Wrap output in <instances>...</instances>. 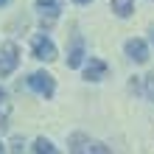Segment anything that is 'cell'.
<instances>
[{
    "label": "cell",
    "mask_w": 154,
    "mask_h": 154,
    "mask_svg": "<svg viewBox=\"0 0 154 154\" xmlns=\"http://www.w3.org/2000/svg\"><path fill=\"white\" fill-rule=\"evenodd\" d=\"M31 151L34 154H62L56 146H53V140H48V137H37L34 146H31Z\"/></svg>",
    "instance_id": "10"
},
{
    "label": "cell",
    "mask_w": 154,
    "mask_h": 154,
    "mask_svg": "<svg viewBox=\"0 0 154 154\" xmlns=\"http://www.w3.org/2000/svg\"><path fill=\"white\" fill-rule=\"evenodd\" d=\"M8 115H11V104H8V101H0V132L8 126Z\"/></svg>",
    "instance_id": "12"
},
{
    "label": "cell",
    "mask_w": 154,
    "mask_h": 154,
    "mask_svg": "<svg viewBox=\"0 0 154 154\" xmlns=\"http://www.w3.org/2000/svg\"><path fill=\"white\" fill-rule=\"evenodd\" d=\"M17 67H20V45L3 42L0 45V79H8Z\"/></svg>",
    "instance_id": "2"
},
{
    "label": "cell",
    "mask_w": 154,
    "mask_h": 154,
    "mask_svg": "<svg viewBox=\"0 0 154 154\" xmlns=\"http://www.w3.org/2000/svg\"><path fill=\"white\" fill-rule=\"evenodd\" d=\"M0 154H6V143L3 140H0Z\"/></svg>",
    "instance_id": "17"
},
{
    "label": "cell",
    "mask_w": 154,
    "mask_h": 154,
    "mask_svg": "<svg viewBox=\"0 0 154 154\" xmlns=\"http://www.w3.org/2000/svg\"><path fill=\"white\" fill-rule=\"evenodd\" d=\"M34 8H37L42 25H51L53 20H59L62 8H65V0H34Z\"/></svg>",
    "instance_id": "4"
},
{
    "label": "cell",
    "mask_w": 154,
    "mask_h": 154,
    "mask_svg": "<svg viewBox=\"0 0 154 154\" xmlns=\"http://www.w3.org/2000/svg\"><path fill=\"white\" fill-rule=\"evenodd\" d=\"M31 56L37 62H53L59 56V51H56V45H53V39L48 34H34L31 37Z\"/></svg>",
    "instance_id": "3"
},
{
    "label": "cell",
    "mask_w": 154,
    "mask_h": 154,
    "mask_svg": "<svg viewBox=\"0 0 154 154\" xmlns=\"http://www.w3.org/2000/svg\"><path fill=\"white\" fill-rule=\"evenodd\" d=\"M90 154H112V151H109V146H106V143L93 140V143H90Z\"/></svg>",
    "instance_id": "13"
},
{
    "label": "cell",
    "mask_w": 154,
    "mask_h": 154,
    "mask_svg": "<svg viewBox=\"0 0 154 154\" xmlns=\"http://www.w3.org/2000/svg\"><path fill=\"white\" fill-rule=\"evenodd\" d=\"M11 154H25V140L17 134V137H11Z\"/></svg>",
    "instance_id": "14"
},
{
    "label": "cell",
    "mask_w": 154,
    "mask_h": 154,
    "mask_svg": "<svg viewBox=\"0 0 154 154\" xmlns=\"http://www.w3.org/2000/svg\"><path fill=\"white\" fill-rule=\"evenodd\" d=\"M81 73H84V81H104L106 73H109V65H106L104 59H98V56H90L84 65H81Z\"/></svg>",
    "instance_id": "6"
},
{
    "label": "cell",
    "mask_w": 154,
    "mask_h": 154,
    "mask_svg": "<svg viewBox=\"0 0 154 154\" xmlns=\"http://www.w3.org/2000/svg\"><path fill=\"white\" fill-rule=\"evenodd\" d=\"M73 3H76V6H90L93 0H73Z\"/></svg>",
    "instance_id": "15"
},
{
    "label": "cell",
    "mask_w": 154,
    "mask_h": 154,
    "mask_svg": "<svg viewBox=\"0 0 154 154\" xmlns=\"http://www.w3.org/2000/svg\"><path fill=\"white\" fill-rule=\"evenodd\" d=\"M84 62H87L84 39H81L79 34H73V39H70V48H67V67H70V70H79Z\"/></svg>",
    "instance_id": "7"
},
{
    "label": "cell",
    "mask_w": 154,
    "mask_h": 154,
    "mask_svg": "<svg viewBox=\"0 0 154 154\" xmlns=\"http://www.w3.org/2000/svg\"><path fill=\"white\" fill-rule=\"evenodd\" d=\"M25 84H28L39 98H45V101H51V98L56 95V79H53L48 70H34V73L25 79Z\"/></svg>",
    "instance_id": "1"
},
{
    "label": "cell",
    "mask_w": 154,
    "mask_h": 154,
    "mask_svg": "<svg viewBox=\"0 0 154 154\" xmlns=\"http://www.w3.org/2000/svg\"><path fill=\"white\" fill-rule=\"evenodd\" d=\"M123 51H126V56H129V59L134 62V65H146V62L151 59L149 45H146V39H140V37L126 39V42H123Z\"/></svg>",
    "instance_id": "5"
},
{
    "label": "cell",
    "mask_w": 154,
    "mask_h": 154,
    "mask_svg": "<svg viewBox=\"0 0 154 154\" xmlns=\"http://www.w3.org/2000/svg\"><path fill=\"white\" fill-rule=\"evenodd\" d=\"M143 95H146L149 101L154 104V70H151L146 79H143Z\"/></svg>",
    "instance_id": "11"
},
{
    "label": "cell",
    "mask_w": 154,
    "mask_h": 154,
    "mask_svg": "<svg viewBox=\"0 0 154 154\" xmlns=\"http://www.w3.org/2000/svg\"><path fill=\"white\" fill-rule=\"evenodd\" d=\"M151 39H154V34H151Z\"/></svg>",
    "instance_id": "19"
},
{
    "label": "cell",
    "mask_w": 154,
    "mask_h": 154,
    "mask_svg": "<svg viewBox=\"0 0 154 154\" xmlns=\"http://www.w3.org/2000/svg\"><path fill=\"white\" fill-rule=\"evenodd\" d=\"M90 134L84 132H73L70 134V140H67V146H70V154H90Z\"/></svg>",
    "instance_id": "8"
},
{
    "label": "cell",
    "mask_w": 154,
    "mask_h": 154,
    "mask_svg": "<svg viewBox=\"0 0 154 154\" xmlns=\"http://www.w3.org/2000/svg\"><path fill=\"white\" fill-rule=\"evenodd\" d=\"M0 101H6V90L3 87H0Z\"/></svg>",
    "instance_id": "16"
},
{
    "label": "cell",
    "mask_w": 154,
    "mask_h": 154,
    "mask_svg": "<svg viewBox=\"0 0 154 154\" xmlns=\"http://www.w3.org/2000/svg\"><path fill=\"white\" fill-rule=\"evenodd\" d=\"M109 8H112L115 17L126 20V17H132V11H134V0H109Z\"/></svg>",
    "instance_id": "9"
},
{
    "label": "cell",
    "mask_w": 154,
    "mask_h": 154,
    "mask_svg": "<svg viewBox=\"0 0 154 154\" xmlns=\"http://www.w3.org/2000/svg\"><path fill=\"white\" fill-rule=\"evenodd\" d=\"M8 3H11V0H0V6H8Z\"/></svg>",
    "instance_id": "18"
}]
</instances>
